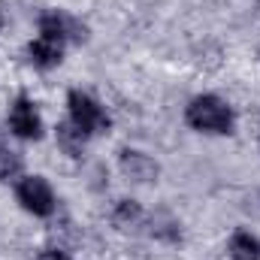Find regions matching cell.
<instances>
[{"label":"cell","mask_w":260,"mask_h":260,"mask_svg":"<svg viewBox=\"0 0 260 260\" xmlns=\"http://www.w3.org/2000/svg\"><path fill=\"white\" fill-rule=\"evenodd\" d=\"M15 194H18V203L37 218H49L55 212V191L43 176H24L18 182Z\"/></svg>","instance_id":"4"},{"label":"cell","mask_w":260,"mask_h":260,"mask_svg":"<svg viewBox=\"0 0 260 260\" xmlns=\"http://www.w3.org/2000/svg\"><path fill=\"white\" fill-rule=\"evenodd\" d=\"M230 260H260V242L251 233H233V239H230Z\"/></svg>","instance_id":"9"},{"label":"cell","mask_w":260,"mask_h":260,"mask_svg":"<svg viewBox=\"0 0 260 260\" xmlns=\"http://www.w3.org/2000/svg\"><path fill=\"white\" fill-rule=\"evenodd\" d=\"M40 37L43 40H52V43H85L88 40V27L67 15V12H58V9H49L40 15Z\"/></svg>","instance_id":"3"},{"label":"cell","mask_w":260,"mask_h":260,"mask_svg":"<svg viewBox=\"0 0 260 260\" xmlns=\"http://www.w3.org/2000/svg\"><path fill=\"white\" fill-rule=\"evenodd\" d=\"M112 221L118 224V227H133V224H139L142 221V206L136 203V200H121L118 206H115V215H112Z\"/></svg>","instance_id":"10"},{"label":"cell","mask_w":260,"mask_h":260,"mask_svg":"<svg viewBox=\"0 0 260 260\" xmlns=\"http://www.w3.org/2000/svg\"><path fill=\"white\" fill-rule=\"evenodd\" d=\"M185 118L194 130L203 133H233V109L215 94L194 97L185 109Z\"/></svg>","instance_id":"1"},{"label":"cell","mask_w":260,"mask_h":260,"mask_svg":"<svg viewBox=\"0 0 260 260\" xmlns=\"http://www.w3.org/2000/svg\"><path fill=\"white\" fill-rule=\"evenodd\" d=\"M85 142H88V133H82V130L70 121V118L58 124V145L64 148L70 157H82V148H85Z\"/></svg>","instance_id":"8"},{"label":"cell","mask_w":260,"mask_h":260,"mask_svg":"<svg viewBox=\"0 0 260 260\" xmlns=\"http://www.w3.org/2000/svg\"><path fill=\"white\" fill-rule=\"evenodd\" d=\"M251 209H254V215H260V191H254V197H251Z\"/></svg>","instance_id":"12"},{"label":"cell","mask_w":260,"mask_h":260,"mask_svg":"<svg viewBox=\"0 0 260 260\" xmlns=\"http://www.w3.org/2000/svg\"><path fill=\"white\" fill-rule=\"evenodd\" d=\"M27 55H30V64L40 67V70H52L64 61V46L61 43H52V40H34L27 46Z\"/></svg>","instance_id":"7"},{"label":"cell","mask_w":260,"mask_h":260,"mask_svg":"<svg viewBox=\"0 0 260 260\" xmlns=\"http://www.w3.org/2000/svg\"><path fill=\"white\" fill-rule=\"evenodd\" d=\"M67 106H70V121L82 130V133H88V136H94V133H109L112 121H109L106 109H103L94 97H88L85 91H70V94H67Z\"/></svg>","instance_id":"2"},{"label":"cell","mask_w":260,"mask_h":260,"mask_svg":"<svg viewBox=\"0 0 260 260\" xmlns=\"http://www.w3.org/2000/svg\"><path fill=\"white\" fill-rule=\"evenodd\" d=\"M9 127L18 139H40L43 136V121H40V112L34 106L30 97H15V103L9 106Z\"/></svg>","instance_id":"5"},{"label":"cell","mask_w":260,"mask_h":260,"mask_svg":"<svg viewBox=\"0 0 260 260\" xmlns=\"http://www.w3.org/2000/svg\"><path fill=\"white\" fill-rule=\"evenodd\" d=\"M34 260H70V254H67V251H61V248H43V251H40Z\"/></svg>","instance_id":"11"},{"label":"cell","mask_w":260,"mask_h":260,"mask_svg":"<svg viewBox=\"0 0 260 260\" xmlns=\"http://www.w3.org/2000/svg\"><path fill=\"white\" fill-rule=\"evenodd\" d=\"M118 164H121V173H124V176H130L133 182H142V185L157 182V176H160L157 160L148 157L145 151H136V148H124V151L118 154Z\"/></svg>","instance_id":"6"}]
</instances>
